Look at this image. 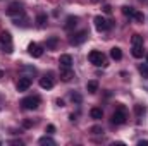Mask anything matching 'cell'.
Instances as JSON below:
<instances>
[{
	"instance_id": "34",
	"label": "cell",
	"mask_w": 148,
	"mask_h": 146,
	"mask_svg": "<svg viewBox=\"0 0 148 146\" xmlns=\"http://www.w3.org/2000/svg\"><path fill=\"white\" fill-rule=\"evenodd\" d=\"M147 62H148V55H147Z\"/></svg>"
},
{
	"instance_id": "28",
	"label": "cell",
	"mask_w": 148,
	"mask_h": 146,
	"mask_svg": "<svg viewBox=\"0 0 148 146\" xmlns=\"http://www.w3.org/2000/svg\"><path fill=\"white\" fill-rule=\"evenodd\" d=\"M103 12H105V14H110L112 7H110V5H103Z\"/></svg>"
},
{
	"instance_id": "23",
	"label": "cell",
	"mask_w": 148,
	"mask_h": 146,
	"mask_svg": "<svg viewBox=\"0 0 148 146\" xmlns=\"http://www.w3.org/2000/svg\"><path fill=\"white\" fill-rule=\"evenodd\" d=\"M140 72L143 74L145 77H148V62H147V64H141V65H140Z\"/></svg>"
},
{
	"instance_id": "30",
	"label": "cell",
	"mask_w": 148,
	"mask_h": 146,
	"mask_svg": "<svg viewBox=\"0 0 148 146\" xmlns=\"http://www.w3.org/2000/svg\"><path fill=\"white\" fill-rule=\"evenodd\" d=\"M47 132H55V127H53V126H52V124H50V126H48V127H47Z\"/></svg>"
},
{
	"instance_id": "31",
	"label": "cell",
	"mask_w": 148,
	"mask_h": 146,
	"mask_svg": "<svg viewBox=\"0 0 148 146\" xmlns=\"http://www.w3.org/2000/svg\"><path fill=\"white\" fill-rule=\"evenodd\" d=\"M138 145L140 146H148V141L147 139H141V141H138Z\"/></svg>"
},
{
	"instance_id": "29",
	"label": "cell",
	"mask_w": 148,
	"mask_h": 146,
	"mask_svg": "<svg viewBox=\"0 0 148 146\" xmlns=\"http://www.w3.org/2000/svg\"><path fill=\"white\" fill-rule=\"evenodd\" d=\"M23 126H24V127H31V126H33V122H31V120H24V122H23Z\"/></svg>"
},
{
	"instance_id": "20",
	"label": "cell",
	"mask_w": 148,
	"mask_h": 146,
	"mask_svg": "<svg viewBox=\"0 0 148 146\" xmlns=\"http://www.w3.org/2000/svg\"><path fill=\"white\" fill-rule=\"evenodd\" d=\"M57 45H59V38L52 36L47 40V48H50V50H53V48H57Z\"/></svg>"
},
{
	"instance_id": "19",
	"label": "cell",
	"mask_w": 148,
	"mask_h": 146,
	"mask_svg": "<svg viewBox=\"0 0 148 146\" xmlns=\"http://www.w3.org/2000/svg\"><path fill=\"white\" fill-rule=\"evenodd\" d=\"M38 143H40L41 146H47V145H48V146H53V145H55V141H53L50 136H43V138H40V141H38Z\"/></svg>"
},
{
	"instance_id": "2",
	"label": "cell",
	"mask_w": 148,
	"mask_h": 146,
	"mask_svg": "<svg viewBox=\"0 0 148 146\" xmlns=\"http://www.w3.org/2000/svg\"><path fill=\"white\" fill-rule=\"evenodd\" d=\"M21 105H23V108L24 110H36L38 105H40V96H36V95H33V96H26V98H23Z\"/></svg>"
},
{
	"instance_id": "16",
	"label": "cell",
	"mask_w": 148,
	"mask_h": 146,
	"mask_svg": "<svg viewBox=\"0 0 148 146\" xmlns=\"http://www.w3.org/2000/svg\"><path fill=\"white\" fill-rule=\"evenodd\" d=\"M110 57L114 60H121V59H122V50H121L119 46H114L110 50Z\"/></svg>"
},
{
	"instance_id": "15",
	"label": "cell",
	"mask_w": 148,
	"mask_h": 146,
	"mask_svg": "<svg viewBox=\"0 0 148 146\" xmlns=\"http://www.w3.org/2000/svg\"><path fill=\"white\" fill-rule=\"evenodd\" d=\"M47 23H48V17H47V14H38L36 16V26L38 28H45L47 26Z\"/></svg>"
},
{
	"instance_id": "24",
	"label": "cell",
	"mask_w": 148,
	"mask_h": 146,
	"mask_svg": "<svg viewBox=\"0 0 148 146\" xmlns=\"http://www.w3.org/2000/svg\"><path fill=\"white\" fill-rule=\"evenodd\" d=\"M133 17H134V19H136L138 23H143V19H145V16H143L141 12H138V10L134 12V16H133Z\"/></svg>"
},
{
	"instance_id": "27",
	"label": "cell",
	"mask_w": 148,
	"mask_h": 146,
	"mask_svg": "<svg viewBox=\"0 0 148 146\" xmlns=\"http://www.w3.org/2000/svg\"><path fill=\"white\" fill-rule=\"evenodd\" d=\"M71 100H73V102H76V103H81V95L73 93V95H71Z\"/></svg>"
},
{
	"instance_id": "22",
	"label": "cell",
	"mask_w": 148,
	"mask_h": 146,
	"mask_svg": "<svg viewBox=\"0 0 148 146\" xmlns=\"http://www.w3.org/2000/svg\"><path fill=\"white\" fill-rule=\"evenodd\" d=\"M131 43H133V45H143V36H141V35H133Z\"/></svg>"
},
{
	"instance_id": "11",
	"label": "cell",
	"mask_w": 148,
	"mask_h": 146,
	"mask_svg": "<svg viewBox=\"0 0 148 146\" xmlns=\"http://www.w3.org/2000/svg\"><path fill=\"white\" fill-rule=\"evenodd\" d=\"M40 86H41L43 89H50V88H53V77H52V74L41 77V79H40Z\"/></svg>"
},
{
	"instance_id": "13",
	"label": "cell",
	"mask_w": 148,
	"mask_h": 146,
	"mask_svg": "<svg viewBox=\"0 0 148 146\" xmlns=\"http://www.w3.org/2000/svg\"><path fill=\"white\" fill-rule=\"evenodd\" d=\"M59 64H60V67H73V57L67 55V53H64V55H60Z\"/></svg>"
},
{
	"instance_id": "14",
	"label": "cell",
	"mask_w": 148,
	"mask_h": 146,
	"mask_svg": "<svg viewBox=\"0 0 148 146\" xmlns=\"http://www.w3.org/2000/svg\"><path fill=\"white\" fill-rule=\"evenodd\" d=\"M131 53H133V57H136V59H141V57H143V53H145V50H143V45H133V50H131Z\"/></svg>"
},
{
	"instance_id": "10",
	"label": "cell",
	"mask_w": 148,
	"mask_h": 146,
	"mask_svg": "<svg viewBox=\"0 0 148 146\" xmlns=\"http://www.w3.org/2000/svg\"><path fill=\"white\" fill-rule=\"evenodd\" d=\"M73 77H74V72H73L71 67H60V79H62V81L69 83Z\"/></svg>"
},
{
	"instance_id": "6",
	"label": "cell",
	"mask_w": 148,
	"mask_h": 146,
	"mask_svg": "<svg viewBox=\"0 0 148 146\" xmlns=\"http://www.w3.org/2000/svg\"><path fill=\"white\" fill-rule=\"evenodd\" d=\"M93 23H95V28H97L98 31H107V29L110 28V24H109V21H107L105 17H102V16H97Z\"/></svg>"
},
{
	"instance_id": "9",
	"label": "cell",
	"mask_w": 148,
	"mask_h": 146,
	"mask_svg": "<svg viewBox=\"0 0 148 146\" xmlns=\"http://www.w3.org/2000/svg\"><path fill=\"white\" fill-rule=\"evenodd\" d=\"M9 16H16V14H23V3L21 2H12L7 9Z\"/></svg>"
},
{
	"instance_id": "12",
	"label": "cell",
	"mask_w": 148,
	"mask_h": 146,
	"mask_svg": "<svg viewBox=\"0 0 148 146\" xmlns=\"http://www.w3.org/2000/svg\"><path fill=\"white\" fill-rule=\"evenodd\" d=\"M77 23H79V19H77L76 16H69V17L66 19V24H64V28H66L67 31H71V29H74V28L77 26Z\"/></svg>"
},
{
	"instance_id": "32",
	"label": "cell",
	"mask_w": 148,
	"mask_h": 146,
	"mask_svg": "<svg viewBox=\"0 0 148 146\" xmlns=\"http://www.w3.org/2000/svg\"><path fill=\"white\" fill-rule=\"evenodd\" d=\"M91 2H93V3H98V2H102V0H91Z\"/></svg>"
},
{
	"instance_id": "35",
	"label": "cell",
	"mask_w": 148,
	"mask_h": 146,
	"mask_svg": "<svg viewBox=\"0 0 148 146\" xmlns=\"http://www.w3.org/2000/svg\"><path fill=\"white\" fill-rule=\"evenodd\" d=\"M141 2H143V0H141Z\"/></svg>"
},
{
	"instance_id": "8",
	"label": "cell",
	"mask_w": 148,
	"mask_h": 146,
	"mask_svg": "<svg viewBox=\"0 0 148 146\" xmlns=\"http://www.w3.org/2000/svg\"><path fill=\"white\" fill-rule=\"evenodd\" d=\"M29 86H31V77H28V76L19 77V83H17V91H28V89H29Z\"/></svg>"
},
{
	"instance_id": "25",
	"label": "cell",
	"mask_w": 148,
	"mask_h": 146,
	"mask_svg": "<svg viewBox=\"0 0 148 146\" xmlns=\"http://www.w3.org/2000/svg\"><path fill=\"white\" fill-rule=\"evenodd\" d=\"M134 112H136V115H143V113H145V107H141V105H134Z\"/></svg>"
},
{
	"instance_id": "4",
	"label": "cell",
	"mask_w": 148,
	"mask_h": 146,
	"mask_svg": "<svg viewBox=\"0 0 148 146\" xmlns=\"http://www.w3.org/2000/svg\"><path fill=\"white\" fill-rule=\"evenodd\" d=\"M126 119H127L126 108H124V107H119V108L114 112V115H112V124L121 126V124H124V122H126Z\"/></svg>"
},
{
	"instance_id": "33",
	"label": "cell",
	"mask_w": 148,
	"mask_h": 146,
	"mask_svg": "<svg viewBox=\"0 0 148 146\" xmlns=\"http://www.w3.org/2000/svg\"><path fill=\"white\" fill-rule=\"evenodd\" d=\"M2 77H3V71H0V79H2Z\"/></svg>"
},
{
	"instance_id": "26",
	"label": "cell",
	"mask_w": 148,
	"mask_h": 146,
	"mask_svg": "<svg viewBox=\"0 0 148 146\" xmlns=\"http://www.w3.org/2000/svg\"><path fill=\"white\" fill-rule=\"evenodd\" d=\"M91 132H93V134H102L103 129H102L100 126H93V127H91Z\"/></svg>"
},
{
	"instance_id": "17",
	"label": "cell",
	"mask_w": 148,
	"mask_h": 146,
	"mask_svg": "<svg viewBox=\"0 0 148 146\" xmlns=\"http://www.w3.org/2000/svg\"><path fill=\"white\" fill-rule=\"evenodd\" d=\"M86 89H88V93H97L98 91V83L97 81H88Z\"/></svg>"
},
{
	"instance_id": "18",
	"label": "cell",
	"mask_w": 148,
	"mask_h": 146,
	"mask_svg": "<svg viewBox=\"0 0 148 146\" xmlns=\"http://www.w3.org/2000/svg\"><path fill=\"white\" fill-rule=\"evenodd\" d=\"M90 115H91V119L98 120V119H102V117H103V112H102V108H91V110H90Z\"/></svg>"
},
{
	"instance_id": "7",
	"label": "cell",
	"mask_w": 148,
	"mask_h": 146,
	"mask_svg": "<svg viewBox=\"0 0 148 146\" xmlns=\"http://www.w3.org/2000/svg\"><path fill=\"white\" fill-rule=\"evenodd\" d=\"M28 52H29V55L31 57H35V59H40L41 55H43V48L36 45V43H29L28 45Z\"/></svg>"
},
{
	"instance_id": "1",
	"label": "cell",
	"mask_w": 148,
	"mask_h": 146,
	"mask_svg": "<svg viewBox=\"0 0 148 146\" xmlns=\"http://www.w3.org/2000/svg\"><path fill=\"white\" fill-rule=\"evenodd\" d=\"M88 60H90L93 65H97V67L107 65V64H105V55H103L102 52H98V50H91V52L88 53Z\"/></svg>"
},
{
	"instance_id": "21",
	"label": "cell",
	"mask_w": 148,
	"mask_h": 146,
	"mask_svg": "<svg viewBox=\"0 0 148 146\" xmlns=\"http://www.w3.org/2000/svg\"><path fill=\"white\" fill-rule=\"evenodd\" d=\"M134 12H136V10H134V7H127V5H124V7H122V14H124V16L133 17V16H134Z\"/></svg>"
},
{
	"instance_id": "5",
	"label": "cell",
	"mask_w": 148,
	"mask_h": 146,
	"mask_svg": "<svg viewBox=\"0 0 148 146\" xmlns=\"http://www.w3.org/2000/svg\"><path fill=\"white\" fill-rule=\"evenodd\" d=\"M86 38H88V31H79V33H74L73 36L69 38V43L74 45V46H77V45L84 43V41H86Z\"/></svg>"
},
{
	"instance_id": "3",
	"label": "cell",
	"mask_w": 148,
	"mask_h": 146,
	"mask_svg": "<svg viewBox=\"0 0 148 146\" xmlns=\"http://www.w3.org/2000/svg\"><path fill=\"white\" fill-rule=\"evenodd\" d=\"M0 43L3 46V52L12 53V36H10L9 31H2L0 33Z\"/></svg>"
}]
</instances>
